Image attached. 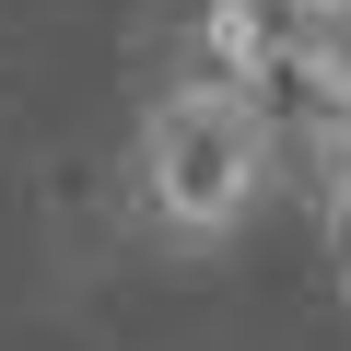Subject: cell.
I'll return each instance as SVG.
<instances>
[{"label":"cell","instance_id":"cell-1","mask_svg":"<svg viewBox=\"0 0 351 351\" xmlns=\"http://www.w3.org/2000/svg\"><path fill=\"white\" fill-rule=\"evenodd\" d=\"M281 188V117L258 106V82H223V71H188L164 82L129 129V223L176 258H223L258 199Z\"/></svg>","mask_w":351,"mask_h":351},{"label":"cell","instance_id":"cell-4","mask_svg":"<svg viewBox=\"0 0 351 351\" xmlns=\"http://www.w3.org/2000/svg\"><path fill=\"white\" fill-rule=\"evenodd\" d=\"M339 269H351V199H339Z\"/></svg>","mask_w":351,"mask_h":351},{"label":"cell","instance_id":"cell-2","mask_svg":"<svg viewBox=\"0 0 351 351\" xmlns=\"http://www.w3.org/2000/svg\"><path fill=\"white\" fill-rule=\"evenodd\" d=\"M304 36H316V0H211V59L223 82H269V71H304Z\"/></svg>","mask_w":351,"mask_h":351},{"label":"cell","instance_id":"cell-3","mask_svg":"<svg viewBox=\"0 0 351 351\" xmlns=\"http://www.w3.org/2000/svg\"><path fill=\"white\" fill-rule=\"evenodd\" d=\"M304 71L328 94H351V0H316V36H304Z\"/></svg>","mask_w":351,"mask_h":351}]
</instances>
